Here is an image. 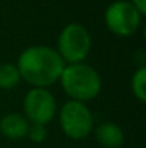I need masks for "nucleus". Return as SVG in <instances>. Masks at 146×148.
Listing matches in <instances>:
<instances>
[{
    "label": "nucleus",
    "mask_w": 146,
    "mask_h": 148,
    "mask_svg": "<svg viewBox=\"0 0 146 148\" xmlns=\"http://www.w3.org/2000/svg\"><path fill=\"white\" fill-rule=\"evenodd\" d=\"M30 122L24 115L19 112H9L0 119V132L4 138L12 141H19L26 138Z\"/></svg>",
    "instance_id": "0eeeda50"
},
{
    "label": "nucleus",
    "mask_w": 146,
    "mask_h": 148,
    "mask_svg": "<svg viewBox=\"0 0 146 148\" xmlns=\"http://www.w3.org/2000/svg\"><path fill=\"white\" fill-rule=\"evenodd\" d=\"M65 65L57 50L46 45L26 48L16 63L20 78L32 88H49L56 84Z\"/></svg>",
    "instance_id": "f257e3e1"
},
{
    "label": "nucleus",
    "mask_w": 146,
    "mask_h": 148,
    "mask_svg": "<svg viewBox=\"0 0 146 148\" xmlns=\"http://www.w3.org/2000/svg\"><path fill=\"white\" fill-rule=\"evenodd\" d=\"M30 141L36 143V144H40L43 143L46 138H48V130H46V125H40V124H30L29 127V131H27V135H26Z\"/></svg>",
    "instance_id": "9b49d317"
},
{
    "label": "nucleus",
    "mask_w": 146,
    "mask_h": 148,
    "mask_svg": "<svg viewBox=\"0 0 146 148\" xmlns=\"http://www.w3.org/2000/svg\"><path fill=\"white\" fill-rule=\"evenodd\" d=\"M59 125L70 140H85L95 128L93 114L85 102L67 101L59 109Z\"/></svg>",
    "instance_id": "20e7f679"
},
{
    "label": "nucleus",
    "mask_w": 146,
    "mask_h": 148,
    "mask_svg": "<svg viewBox=\"0 0 146 148\" xmlns=\"http://www.w3.org/2000/svg\"><path fill=\"white\" fill-rule=\"evenodd\" d=\"M95 130L97 144L103 148H120L125 143V134L122 128L115 122H102Z\"/></svg>",
    "instance_id": "6e6552de"
},
{
    "label": "nucleus",
    "mask_w": 146,
    "mask_h": 148,
    "mask_svg": "<svg viewBox=\"0 0 146 148\" xmlns=\"http://www.w3.org/2000/svg\"><path fill=\"white\" fill-rule=\"evenodd\" d=\"M138 10H139V13L143 16L146 14V0H129Z\"/></svg>",
    "instance_id": "f8f14e48"
},
{
    "label": "nucleus",
    "mask_w": 146,
    "mask_h": 148,
    "mask_svg": "<svg viewBox=\"0 0 146 148\" xmlns=\"http://www.w3.org/2000/svg\"><path fill=\"white\" fill-rule=\"evenodd\" d=\"M57 111L56 99L48 88H32L23 99V115L30 124H49Z\"/></svg>",
    "instance_id": "423d86ee"
},
{
    "label": "nucleus",
    "mask_w": 146,
    "mask_h": 148,
    "mask_svg": "<svg viewBox=\"0 0 146 148\" xmlns=\"http://www.w3.org/2000/svg\"><path fill=\"white\" fill-rule=\"evenodd\" d=\"M92 48V36L80 23L66 25L57 38V53L65 63L85 62Z\"/></svg>",
    "instance_id": "7ed1b4c3"
},
{
    "label": "nucleus",
    "mask_w": 146,
    "mask_h": 148,
    "mask_svg": "<svg viewBox=\"0 0 146 148\" xmlns=\"http://www.w3.org/2000/svg\"><path fill=\"white\" fill-rule=\"evenodd\" d=\"M130 89L139 102L146 101V66H138L130 81Z\"/></svg>",
    "instance_id": "9d476101"
},
{
    "label": "nucleus",
    "mask_w": 146,
    "mask_h": 148,
    "mask_svg": "<svg viewBox=\"0 0 146 148\" xmlns=\"http://www.w3.org/2000/svg\"><path fill=\"white\" fill-rule=\"evenodd\" d=\"M20 73L16 65L1 63L0 65V89H13L20 82Z\"/></svg>",
    "instance_id": "1a4fd4ad"
},
{
    "label": "nucleus",
    "mask_w": 146,
    "mask_h": 148,
    "mask_svg": "<svg viewBox=\"0 0 146 148\" xmlns=\"http://www.w3.org/2000/svg\"><path fill=\"white\" fill-rule=\"evenodd\" d=\"M59 82L63 92L72 101L85 103L95 99L102 91V78L99 72L85 62L65 65Z\"/></svg>",
    "instance_id": "f03ea898"
},
{
    "label": "nucleus",
    "mask_w": 146,
    "mask_h": 148,
    "mask_svg": "<svg viewBox=\"0 0 146 148\" xmlns=\"http://www.w3.org/2000/svg\"><path fill=\"white\" fill-rule=\"evenodd\" d=\"M142 23V14L129 0H116L105 10L106 27L119 38H130Z\"/></svg>",
    "instance_id": "39448f33"
}]
</instances>
